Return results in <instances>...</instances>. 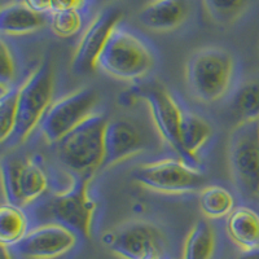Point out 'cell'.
Here are the masks:
<instances>
[{
  "mask_svg": "<svg viewBox=\"0 0 259 259\" xmlns=\"http://www.w3.org/2000/svg\"><path fill=\"white\" fill-rule=\"evenodd\" d=\"M55 90V74L51 64L43 62L18 87L17 119L13 138L22 143L29 138L50 109Z\"/></svg>",
  "mask_w": 259,
  "mask_h": 259,
  "instance_id": "5",
  "label": "cell"
},
{
  "mask_svg": "<svg viewBox=\"0 0 259 259\" xmlns=\"http://www.w3.org/2000/svg\"><path fill=\"white\" fill-rule=\"evenodd\" d=\"M198 206L206 218L221 219L235 209V198L224 187L206 186L198 194Z\"/></svg>",
  "mask_w": 259,
  "mask_h": 259,
  "instance_id": "22",
  "label": "cell"
},
{
  "mask_svg": "<svg viewBox=\"0 0 259 259\" xmlns=\"http://www.w3.org/2000/svg\"><path fill=\"white\" fill-rule=\"evenodd\" d=\"M228 162L237 187L247 196H259V121L237 123L231 131Z\"/></svg>",
  "mask_w": 259,
  "mask_h": 259,
  "instance_id": "7",
  "label": "cell"
},
{
  "mask_svg": "<svg viewBox=\"0 0 259 259\" xmlns=\"http://www.w3.org/2000/svg\"><path fill=\"white\" fill-rule=\"evenodd\" d=\"M106 118L94 114L57 143V157L73 175L92 177L105 159Z\"/></svg>",
  "mask_w": 259,
  "mask_h": 259,
  "instance_id": "1",
  "label": "cell"
},
{
  "mask_svg": "<svg viewBox=\"0 0 259 259\" xmlns=\"http://www.w3.org/2000/svg\"><path fill=\"white\" fill-rule=\"evenodd\" d=\"M154 66L152 51L142 39L118 25L101 52L97 68L110 77L135 80L147 75Z\"/></svg>",
  "mask_w": 259,
  "mask_h": 259,
  "instance_id": "3",
  "label": "cell"
},
{
  "mask_svg": "<svg viewBox=\"0 0 259 259\" xmlns=\"http://www.w3.org/2000/svg\"><path fill=\"white\" fill-rule=\"evenodd\" d=\"M211 134V126L206 119L194 113L183 112L182 124H180V143L184 153V161L187 163L197 167L196 156L209 142Z\"/></svg>",
  "mask_w": 259,
  "mask_h": 259,
  "instance_id": "17",
  "label": "cell"
},
{
  "mask_svg": "<svg viewBox=\"0 0 259 259\" xmlns=\"http://www.w3.org/2000/svg\"><path fill=\"white\" fill-rule=\"evenodd\" d=\"M85 0H52V12L65 9H80Z\"/></svg>",
  "mask_w": 259,
  "mask_h": 259,
  "instance_id": "27",
  "label": "cell"
},
{
  "mask_svg": "<svg viewBox=\"0 0 259 259\" xmlns=\"http://www.w3.org/2000/svg\"><path fill=\"white\" fill-rule=\"evenodd\" d=\"M91 179L92 177L74 175L70 188L53 194L40 207L41 217L66 227L79 237L90 239L95 212V202L89 193Z\"/></svg>",
  "mask_w": 259,
  "mask_h": 259,
  "instance_id": "4",
  "label": "cell"
},
{
  "mask_svg": "<svg viewBox=\"0 0 259 259\" xmlns=\"http://www.w3.org/2000/svg\"><path fill=\"white\" fill-rule=\"evenodd\" d=\"M187 15L183 0H154L139 13V21L154 31H167L182 24Z\"/></svg>",
  "mask_w": 259,
  "mask_h": 259,
  "instance_id": "16",
  "label": "cell"
},
{
  "mask_svg": "<svg viewBox=\"0 0 259 259\" xmlns=\"http://www.w3.org/2000/svg\"><path fill=\"white\" fill-rule=\"evenodd\" d=\"M0 94L11 90V83L16 77V62L11 48L6 41L0 46Z\"/></svg>",
  "mask_w": 259,
  "mask_h": 259,
  "instance_id": "26",
  "label": "cell"
},
{
  "mask_svg": "<svg viewBox=\"0 0 259 259\" xmlns=\"http://www.w3.org/2000/svg\"><path fill=\"white\" fill-rule=\"evenodd\" d=\"M144 149V139L131 122L109 121L105 128V159L104 167L136 156Z\"/></svg>",
  "mask_w": 259,
  "mask_h": 259,
  "instance_id": "14",
  "label": "cell"
},
{
  "mask_svg": "<svg viewBox=\"0 0 259 259\" xmlns=\"http://www.w3.org/2000/svg\"><path fill=\"white\" fill-rule=\"evenodd\" d=\"M163 241L161 230L148 222L124 224L103 237L105 246L122 259H143L152 253L162 254Z\"/></svg>",
  "mask_w": 259,
  "mask_h": 259,
  "instance_id": "10",
  "label": "cell"
},
{
  "mask_svg": "<svg viewBox=\"0 0 259 259\" xmlns=\"http://www.w3.org/2000/svg\"><path fill=\"white\" fill-rule=\"evenodd\" d=\"M227 235L242 253L259 249V212L237 206L227 217Z\"/></svg>",
  "mask_w": 259,
  "mask_h": 259,
  "instance_id": "15",
  "label": "cell"
},
{
  "mask_svg": "<svg viewBox=\"0 0 259 259\" xmlns=\"http://www.w3.org/2000/svg\"><path fill=\"white\" fill-rule=\"evenodd\" d=\"M143 259H163L162 258V254H158V253H152L149 254V255L144 256Z\"/></svg>",
  "mask_w": 259,
  "mask_h": 259,
  "instance_id": "31",
  "label": "cell"
},
{
  "mask_svg": "<svg viewBox=\"0 0 259 259\" xmlns=\"http://www.w3.org/2000/svg\"><path fill=\"white\" fill-rule=\"evenodd\" d=\"M122 11L117 7L103 9L83 32L73 55L71 68L75 74H90L97 68V61L113 30L119 25Z\"/></svg>",
  "mask_w": 259,
  "mask_h": 259,
  "instance_id": "12",
  "label": "cell"
},
{
  "mask_svg": "<svg viewBox=\"0 0 259 259\" xmlns=\"http://www.w3.org/2000/svg\"><path fill=\"white\" fill-rule=\"evenodd\" d=\"M99 99L97 90L84 87L53 103L39 124L43 138L51 144H57L95 114Z\"/></svg>",
  "mask_w": 259,
  "mask_h": 259,
  "instance_id": "8",
  "label": "cell"
},
{
  "mask_svg": "<svg viewBox=\"0 0 259 259\" xmlns=\"http://www.w3.org/2000/svg\"><path fill=\"white\" fill-rule=\"evenodd\" d=\"M210 15L219 22H228L240 15L247 0H205Z\"/></svg>",
  "mask_w": 259,
  "mask_h": 259,
  "instance_id": "25",
  "label": "cell"
},
{
  "mask_svg": "<svg viewBox=\"0 0 259 259\" xmlns=\"http://www.w3.org/2000/svg\"><path fill=\"white\" fill-rule=\"evenodd\" d=\"M78 244V235L57 223H46L27 232L12 250L24 259H59Z\"/></svg>",
  "mask_w": 259,
  "mask_h": 259,
  "instance_id": "11",
  "label": "cell"
},
{
  "mask_svg": "<svg viewBox=\"0 0 259 259\" xmlns=\"http://www.w3.org/2000/svg\"><path fill=\"white\" fill-rule=\"evenodd\" d=\"M22 3L38 13L52 12V0H22Z\"/></svg>",
  "mask_w": 259,
  "mask_h": 259,
  "instance_id": "28",
  "label": "cell"
},
{
  "mask_svg": "<svg viewBox=\"0 0 259 259\" xmlns=\"http://www.w3.org/2000/svg\"><path fill=\"white\" fill-rule=\"evenodd\" d=\"M237 259H259V249L258 250L241 253V255L237 256Z\"/></svg>",
  "mask_w": 259,
  "mask_h": 259,
  "instance_id": "29",
  "label": "cell"
},
{
  "mask_svg": "<svg viewBox=\"0 0 259 259\" xmlns=\"http://www.w3.org/2000/svg\"><path fill=\"white\" fill-rule=\"evenodd\" d=\"M2 259H13L12 249L11 247H7L2 245Z\"/></svg>",
  "mask_w": 259,
  "mask_h": 259,
  "instance_id": "30",
  "label": "cell"
},
{
  "mask_svg": "<svg viewBox=\"0 0 259 259\" xmlns=\"http://www.w3.org/2000/svg\"><path fill=\"white\" fill-rule=\"evenodd\" d=\"M17 104L18 89H11L0 94V140L3 143L15 133Z\"/></svg>",
  "mask_w": 259,
  "mask_h": 259,
  "instance_id": "23",
  "label": "cell"
},
{
  "mask_svg": "<svg viewBox=\"0 0 259 259\" xmlns=\"http://www.w3.org/2000/svg\"><path fill=\"white\" fill-rule=\"evenodd\" d=\"M227 106L239 123L259 121V77L242 82L231 95Z\"/></svg>",
  "mask_w": 259,
  "mask_h": 259,
  "instance_id": "19",
  "label": "cell"
},
{
  "mask_svg": "<svg viewBox=\"0 0 259 259\" xmlns=\"http://www.w3.org/2000/svg\"><path fill=\"white\" fill-rule=\"evenodd\" d=\"M131 177L143 188L171 194L202 189L206 179L200 168L182 158H163L144 163L138 166Z\"/></svg>",
  "mask_w": 259,
  "mask_h": 259,
  "instance_id": "6",
  "label": "cell"
},
{
  "mask_svg": "<svg viewBox=\"0 0 259 259\" xmlns=\"http://www.w3.org/2000/svg\"><path fill=\"white\" fill-rule=\"evenodd\" d=\"M2 186L8 203L17 206L38 200L48 188L45 168L31 158H4L2 161Z\"/></svg>",
  "mask_w": 259,
  "mask_h": 259,
  "instance_id": "9",
  "label": "cell"
},
{
  "mask_svg": "<svg viewBox=\"0 0 259 259\" xmlns=\"http://www.w3.org/2000/svg\"><path fill=\"white\" fill-rule=\"evenodd\" d=\"M142 97L147 101L154 126L161 138L171 149L177 152L179 158L184 161V153L180 143V124H182L183 112L178 106L174 97L159 84L148 85L147 89L143 90Z\"/></svg>",
  "mask_w": 259,
  "mask_h": 259,
  "instance_id": "13",
  "label": "cell"
},
{
  "mask_svg": "<svg viewBox=\"0 0 259 259\" xmlns=\"http://www.w3.org/2000/svg\"><path fill=\"white\" fill-rule=\"evenodd\" d=\"M29 221L20 206L3 203L0 207V242L3 246L15 247L29 232Z\"/></svg>",
  "mask_w": 259,
  "mask_h": 259,
  "instance_id": "21",
  "label": "cell"
},
{
  "mask_svg": "<svg viewBox=\"0 0 259 259\" xmlns=\"http://www.w3.org/2000/svg\"><path fill=\"white\" fill-rule=\"evenodd\" d=\"M83 18L79 9H65L52 12L51 29L60 38H69L75 35L82 29Z\"/></svg>",
  "mask_w": 259,
  "mask_h": 259,
  "instance_id": "24",
  "label": "cell"
},
{
  "mask_svg": "<svg viewBox=\"0 0 259 259\" xmlns=\"http://www.w3.org/2000/svg\"><path fill=\"white\" fill-rule=\"evenodd\" d=\"M233 73L235 60L223 48L198 50L187 62V82L196 97L205 103H214L226 96Z\"/></svg>",
  "mask_w": 259,
  "mask_h": 259,
  "instance_id": "2",
  "label": "cell"
},
{
  "mask_svg": "<svg viewBox=\"0 0 259 259\" xmlns=\"http://www.w3.org/2000/svg\"><path fill=\"white\" fill-rule=\"evenodd\" d=\"M47 18L43 13L32 11L22 2L8 4L0 12V29L3 34L24 35L38 31L45 26Z\"/></svg>",
  "mask_w": 259,
  "mask_h": 259,
  "instance_id": "18",
  "label": "cell"
},
{
  "mask_svg": "<svg viewBox=\"0 0 259 259\" xmlns=\"http://www.w3.org/2000/svg\"><path fill=\"white\" fill-rule=\"evenodd\" d=\"M217 246V236L211 224L200 221L189 231L182 259H211Z\"/></svg>",
  "mask_w": 259,
  "mask_h": 259,
  "instance_id": "20",
  "label": "cell"
}]
</instances>
